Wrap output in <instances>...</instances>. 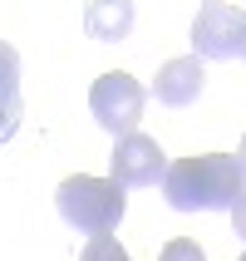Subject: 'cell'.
Masks as SVG:
<instances>
[{
	"label": "cell",
	"instance_id": "obj_3",
	"mask_svg": "<svg viewBox=\"0 0 246 261\" xmlns=\"http://www.w3.org/2000/svg\"><path fill=\"white\" fill-rule=\"evenodd\" d=\"M143 84L133 79V74L123 69H108L94 79V89H89V114L99 118L103 133H114V138H128V133H138V118H143Z\"/></svg>",
	"mask_w": 246,
	"mask_h": 261
},
{
	"label": "cell",
	"instance_id": "obj_6",
	"mask_svg": "<svg viewBox=\"0 0 246 261\" xmlns=\"http://www.w3.org/2000/svg\"><path fill=\"white\" fill-rule=\"evenodd\" d=\"M202 84H207V64L197 55H182V59H168L158 69L153 94H158V103H168V109H187V103H197Z\"/></svg>",
	"mask_w": 246,
	"mask_h": 261
},
{
	"label": "cell",
	"instance_id": "obj_12",
	"mask_svg": "<svg viewBox=\"0 0 246 261\" xmlns=\"http://www.w3.org/2000/svg\"><path fill=\"white\" fill-rule=\"evenodd\" d=\"M232 227H236V237L246 242V188H241V197L232 202Z\"/></svg>",
	"mask_w": 246,
	"mask_h": 261
},
{
	"label": "cell",
	"instance_id": "obj_2",
	"mask_svg": "<svg viewBox=\"0 0 246 261\" xmlns=\"http://www.w3.org/2000/svg\"><path fill=\"white\" fill-rule=\"evenodd\" d=\"M54 207L59 217L69 222L74 232L84 237H108L123 222V207H128V197H123V188L118 182H108V177H64L54 188Z\"/></svg>",
	"mask_w": 246,
	"mask_h": 261
},
{
	"label": "cell",
	"instance_id": "obj_8",
	"mask_svg": "<svg viewBox=\"0 0 246 261\" xmlns=\"http://www.w3.org/2000/svg\"><path fill=\"white\" fill-rule=\"evenodd\" d=\"M79 261H133V256L123 251V242L108 232V237H89L84 251H79Z\"/></svg>",
	"mask_w": 246,
	"mask_h": 261
},
{
	"label": "cell",
	"instance_id": "obj_13",
	"mask_svg": "<svg viewBox=\"0 0 246 261\" xmlns=\"http://www.w3.org/2000/svg\"><path fill=\"white\" fill-rule=\"evenodd\" d=\"M236 168H241V177H246V133H241V153H236Z\"/></svg>",
	"mask_w": 246,
	"mask_h": 261
},
{
	"label": "cell",
	"instance_id": "obj_5",
	"mask_svg": "<svg viewBox=\"0 0 246 261\" xmlns=\"http://www.w3.org/2000/svg\"><path fill=\"white\" fill-rule=\"evenodd\" d=\"M241 20L246 10L227 5V0H207L197 20H192V55L197 59H232L236 40H241Z\"/></svg>",
	"mask_w": 246,
	"mask_h": 261
},
{
	"label": "cell",
	"instance_id": "obj_4",
	"mask_svg": "<svg viewBox=\"0 0 246 261\" xmlns=\"http://www.w3.org/2000/svg\"><path fill=\"white\" fill-rule=\"evenodd\" d=\"M162 173H168V153L158 148V138L128 133V138H118V143H114L108 182H118V188H158Z\"/></svg>",
	"mask_w": 246,
	"mask_h": 261
},
{
	"label": "cell",
	"instance_id": "obj_9",
	"mask_svg": "<svg viewBox=\"0 0 246 261\" xmlns=\"http://www.w3.org/2000/svg\"><path fill=\"white\" fill-rule=\"evenodd\" d=\"M20 118H25L20 94H0V143H10L15 133H20Z\"/></svg>",
	"mask_w": 246,
	"mask_h": 261
},
{
	"label": "cell",
	"instance_id": "obj_15",
	"mask_svg": "<svg viewBox=\"0 0 246 261\" xmlns=\"http://www.w3.org/2000/svg\"><path fill=\"white\" fill-rule=\"evenodd\" d=\"M241 261H246V251H241Z\"/></svg>",
	"mask_w": 246,
	"mask_h": 261
},
{
	"label": "cell",
	"instance_id": "obj_1",
	"mask_svg": "<svg viewBox=\"0 0 246 261\" xmlns=\"http://www.w3.org/2000/svg\"><path fill=\"white\" fill-rule=\"evenodd\" d=\"M246 177L236 168V153H192V158L168 163L162 173V197L173 212H232L241 197Z\"/></svg>",
	"mask_w": 246,
	"mask_h": 261
},
{
	"label": "cell",
	"instance_id": "obj_11",
	"mask_svg": "<svg viewBox=\"0 0 246 261\" xmlns=\"http://www.w3.org/2000/svg\"><path fill=\"white\" fill-rule=\"evenodd\" d=\"M158 261H207V256H202V247H197L192 237H173V242L162 247Z\"/></svg>",
	"mask_w": 246,
	"mask_h": 261
},
{
	"label": "cell",
	"instance_id": "obj_10",
	"mask_svg": "<svg viewBox=\"0 0 246 261\" xmlns=\"http://www.w3.org/2000/svg\"><path fill=\"white\" fill-rule=\"evenodd\" d=\"M0 94H20V55L0 40Z\"/></svg>",
	"mask_w": 246,
	"mask_h": 261
},
{
	"label": "cell",
	"instance_id": "obj_14",
	"mask_svg": "<svg viewBox=\"0 0 246 261\" xmlns=\"http://www.w3.org/2000/svg\"><path fill=\"white\" fill-rule=\"evenodd\" d=\"M236 55L246 59V20H241V40H236Z\"/></svg>",
	"mask_w": 246,
	"mask_h": 261
},
{
	"label": "cell",
	"instance_id": "obj_7",
	"mask_svg": "<svg viewBox=\"0 0 246 261\" xmlns=\"http://www.w3.org/2000/svg\"><path fill=\"white\" fill-rule=\"evenodd\" d=\"M84 30H89V40H99V44L128 40L133 0H94V5H84Z\"/></svg>",
	"mask_w": 246,
	"mask_h": 261
}]
</instances>
